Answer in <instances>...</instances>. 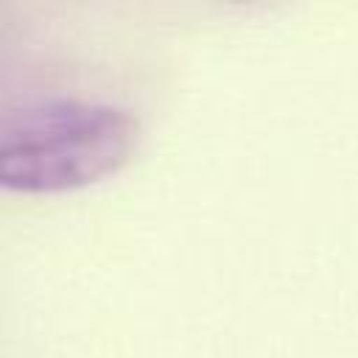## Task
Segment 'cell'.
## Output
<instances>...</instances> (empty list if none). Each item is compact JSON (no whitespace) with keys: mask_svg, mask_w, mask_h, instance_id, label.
<instances>
[{"mask_svg":"<svg viewBox=\"0 0 358 358\" xmlns=\"http://www.w3.org/2000/svg\"><path fill=\"white\" fill-rule=\"evenodd\" d=\"M137 120L112 103L53 98L11 115L0 129V185L25 193L67 190L117 171Z\"/></svg>","mask_w":358,"mask_h":358,"instance_id":"6da1fadb","label":"cell"}]
</instances>
